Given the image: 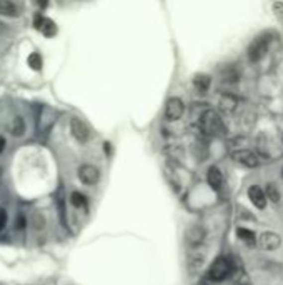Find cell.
<instances>
[{
    "label": "cell",
    "mask_w": 283,
    "mask_h": 285,
    "mask_svg": "<svg viewBox=\"0 0 283 285\" xmlns=\"http://www.w3.org/2000/svg\"><path fill=\"white\" fill-rule=\"evenodd\" d=\"M237 285H250V284H247V282H238Z\"/></svg>",
    "instance_id": "obj_26"
},
{
    "label": "cell",
    "mask_w": 283,
    "mask_h": 285,
    "mask_svg": "<svg viewBox=\"0 0 283 285\" xmlns=\"http://www.w3.org/2000/svg\"><path fill=\"white\" fill-rule=\"evenodd\" d=\"M272 37L270 34H263V35H258L255 40L252 42L250 47H248V59H250V62H258L263 59V55L268 52V47H270V40Z\"/></svg>",
    "instance_id": "obj_3"
},
{
    "label": "cell",
    "mask_w": 283,
    "mask_h": 285,
    "mask_svg": "<svg viewBox=\"0 0 283 285\" xmlns=\"http://www.w3.org/2000/svg\"><path fill=\"white\" fill-rule=\"evenodd\" d=\"M3 30V25H2V23H0V32H2Z\"/></svg>",
    "instance_id": "obj_27"
},
{
    "label": "cell",
    "mask_w": 283,
    "mask_h": 285,
    "mask_svg": "<svg viewBox=\"0 0 283 285\" xmlns=\"http://www.w3.org/2000/svg\"><path fill=\"white\" fill-rule=\"evenodd\" d=\"M70 203H72L74 207H77V208H85V207H87L89 200H87V197H85L84 193L74 192V193L70 195Z\"/></svg>",
    "instance_id": "obj_17"
},
{
    "label": "cell",
    "mask_w": 283,
    "mask_h": 285,
    "mask_svg": "<svg viewBox=\"0 0 283 285\" xmlns=\"http://www.w3.org/2000/svg\"><path fill=\"white\" fill-rule=\"evenodd\" d=\"M70 130H72V134H74V137L79 142H87L90 139L89 127L85 125V123L80 120V118H77V117H74L70 120Z\"/></svg>",
    "instance_id": "obj_7"
},
{
    "label": "cell",
    "mask_w": 283,
    "mask_h": 285,
    "mask_svg": "<svg viewBox=\"0 0 283 285\" xmlns=\"http://www.w3.org/2000/svg\"><path fill=\"white\" fill-rule=\"evenodd\" d=\"M205 237H207V232L200 225H191L190 229L187 230V242H189L191 247H198L201 242L205 240Z\"/></svg>",
    "instance_id": "obj_10"
},
{
    "label": "cell",
    "mask_w": 283,
    "mask_h": 285,
    "mask_svg": "<svg viewBox=\"0 0 283 285\" xmlns=\"http://www.w3.org/2000/svg\"><path fill=\"white\" fill-rule=\"evenodd\" d=\"M193 85L200 94H205L210 89V85H212V79H210V75L198 74L193 77Z\"/></svg>",
    "instance_id": "obj_14"
},
{
    "label": "cell",
    "mask_w": 283,
    "mask_h": 285,
    "mask_svg": "<svg viewBox=\"0 0 283 285\" xmlns=\"http://www.w3.org/2000/svg\"><path fill=\"white\" fill-rule=\"evenodd\" d=\"M35 27L42 32V34H45L47 37L55 35V32H57L55 23L52 22V20H49V18H44V17L40 15V13H38V15L35 17Z\"/></svg>",
    "instance_id": "obj_11"
},
{
    "label": "cell",
    "mask_w": 283,
    "mask_h": 285,
    "mask_svg": "<svg viewBox=\"0 0 283 285\" xmlns=\"http://www.w3.org/2000/svg\"><path fill=\"white\" fill-rule=\"evenodd\" d=\"M237 235H238V239L245 242L248 247H253V245L257 244L255 234H253L252 230H248V229H243V227H240V229H237Z\"/></svg>",
    "instance_id": "obj_15"
},
{
    "label": "cell",
    "mask_w": 283,
    "mask_h": 285,
    "mask_svg": "<svg viewBox=\"0 0 283 285\" xmlns=\"http://www.w3.org/2000/svg\"><path fill=\"white\" fill-rule=\"evenodd\" d=\"M232 159L237 164L243 165V167H248V169H255V167H258V164H260L258 157L253 154L252 150H247V149L235 150L233 154H232Z\"/></svg>",
    "instance_id": "obj_4"
},
{
    "label": "cell",
    "mask_w": 283,
    "mask_h": 285,
    "mask_svg": "<svg viewBox=\"0 0 283 285\" xmlns=\"http://www.w3.org/2000/svg\"><path fill=\"white\" fill-rule=\"evenodd\" d=\"M207 182L213 190H220V187L223 185L222 170H220L218 167H215V165H213V167H210L208 172H207Z\"/></svg>",
    "instance_id": "obj_12"
},
{
    "label": "cell",
    "mask_w": 283,
    "mask_h": 285,
    "mask_svg": "<svg viewBox=\"0 0 283 285\" xmlns=\"http://www.w3.org/2000/svg\"><path fill=\"white\" fill-rule=\"evenodd\" d=\"M265 195H267L268 200L278 202V200H280V190H278V187L275 184H268L267 190H265Z\"/></svg>",
    "instance_id": "obj_19"
},
{
    "label": "cell",
    "mask_w": 283,
    "mask_h": 285,
    "mask_svg": "<svg viewBox=\"0 0 283 285\" xmlns=\"http://www.w3.org/2000/svg\"><path fill=\"white\" fill-rule=\"evenodd\" d=\"M200 127H201V130L208 135H222L225 132V125H223L222 117H220L218 112L213 110V108H207V110L201 112Z\"/></svg>",
    "instance_id": "obj_1"
},
{
    "label": "cell",
    "mask_w": 283,
    "mask_h": 285,
    "mask_svg": "<svg viewBox=\"0 0 283 285\" xmlns=\"http://www.w3.org/2000/svg\"><path fill=\"white\" fill-rule=\"evenodd\" d=\"M23 132H25V122H23L22 117H15L12 123V134L15 137H20L23 135Z\"/></svg>",
    "instance_id": "obj_18"
},
{
    "label": "cell",
    "mask_w": 283,
    "mask_h": 285,
    "mask_svg": "<svg viewBox=\"0 0 283 285\" xmlns=\"http://www.w3.org/2000/svg\"><path fill=\"white\" fill-rule=\"evenodd\" d=\"M3 150H5V139L0 135V155L3 154Z\"/></svg>",
    "instance_id": "obj_24"
},
{
    "label": "cell",
    "mask_w": 283,
    "mask_h": 285,
    "mask_svg": "<svg viewBox=\"0 0 283 285\" xmlns=\"http://www.w3.org/2000/svg\"><path fill=\"white\" fill-rule=\"evenodd\" d=\"M282 175H283V170H282Z\"/></svg>",
    "instance_id": "obj_28"
},
{
    "label": "cell",
    "mask_w": 283,
    "mask_h": 285,
    "mask_svg": "<svg viewBox=\"0 0 283 285\" xmlns=\"http://www.w3.org/2000/svg\"><path fill=\"white\" fill-rule=\"evenodd\" d=\"M28 65L33 69V70H40L42 69V57L37 54H32L30 57H28Z\"/></svg>",
    "instance_id": "obj_20"
},
{
    "label": "cell",
    "mask_w": 283,
    "mask_h": 285,
    "mask_svg": "<svg viewBox=\"0 0 283 285\" xmlns=\"http://www.w3.org/2000/svg\"><path fill=\"white\" fill-rule=\"evenodd\" d=\"M280 244H282V239L275 232H263V234L258 237V245H260L263 250H275L280 247Z\"/></svg>",
    "instance_id": "obj_8"
},
{
    "label": "cell",
    "mask_w": 283,
    "mask_h": 285,
    "mask_svg": "<svg viewBox=\"0 0 283 285\" xmlns=\"http://www.w3.org/2000/svg\"><path fill=\"white\" fill-rule=\"evenodd\" d=\"M35 2H37V5H38V7H42V8H44V7H47V3H49V0H35Z\"/></svg>",
    "instance_id": "obj_25"
},
{
    "label": "cell",
    "mask_w": 283,
    "mask_h": 285,
    "mask_svg": "<svg viewBox=\"0 0 283 285\" xmlns=\"http://www.w3.org/2000/svg\"><path fill=\"white\" fill-rule=\"evenodd\" d=\"M27 224H28V220L23 215H18L17 217V222H15V229L17 230H23L27 227Z\"/></svg>",
    "instance_id": "obj_22"
},
{
    "label": "cell",
    "mask_w": 283,
    "mask_h": 285,
    "mask_svg": "<svg viewBox=\"0 0 283 285\" xmlns=\"http://www.w3.org/2000/svg\"><path fill=\"white\" fill-rule=\"evenodd\" d=\"M273 13H275V17L278 18V22L283 25V3L282 2H275L273 3Z\"/></svg>",
    "instance_id": "obj_21"
},
{
    "label": "cell",
    "mask_w": 283,
    "mask_h": 285,
    "mask_svg": "<svg viewBox=\"0 0 283 285\" xmlns=\"http://www.w3.org/2000/svg\"><path fill=\"white\" fill-rule=\"evenodd\" d=\"M79 179L80 182L85 184V185H95L100 180V172L95 165H90V164H84L79 167Z\"/></svg>",
    "instance_id": "obj_6"
},
{
    "label": "cell",
    "mask_w": 283,
    "mask_h": 285,
    "mask_svg": "<svg viewBox=\"0 0 283 285\" xmlns=\"http://www.w3.org/2000/svg\"><path fill=\"white\" fill-rule=\"evenodd\" d=\"M0 15H5V17L17 15V7L13 5L12 0H0Z\"/></svg>",
    "instance_id": "obj_16"
},
{
    "label": "cell",
    "mask_w": 283,
    "mask_h": 285,
    "mask_svg": "<svg viewBox=\"0 0 283 285\" xmlns=\"http://www.w3.org/2000/svg\"><path fill=\"white\" fill-rule=\"evenodd\" d=\"M7 225V212L3 208H0V230Z\"/></svg>",
    "instance_id": "obj_23"
},
{
    "label": "cell",
    "mask_w": 283,
    "mask_h": 285,
    "mask_svg": "<svg viewBox=\"0 0 283 285\" xmlns=\"http://www.w3.org/2000/svg\"><path fill=\"white\" fill-rule=\"evenodd\" d=\"M218 107H220V110H223V112H233L235 110V107H237V98L233 97V95H230V94H223L222 97H220V100H218Z\"/></svg>",
    "instance_id": "obj_13"
},
{
    "label": "cell",
    "mask_w": 283,
    "mask_h": 285,
    "mask_svg": "<svg viewBox=\"0 0 283 285\" xmlns=\"http://www.w3.org/2000/svg\"><path fill=\"white\" fill-rule=\"evenodd\" d=\"M233 272V264L232 260L227 257H218L215 262L210 265L208 272H207V279L212 280V282H222V280L228 279Z\"/></svg>",
    "instance_id": "obj_2"
},
{
    "label": "cell",
    "mask_w": 283,
    "mask_h": 285,
    "mask_svg": "<svg viewBox=\"0 0 283 285\" xmlns=\"http://www.w3.org/2000/svg\"><path fill=\"white\" fill-rule=\"evenodd\" d=\"M184 112H185V103L182 102V98H179V97L169 98V102H167V105H165L167 120H170V122L179 120V118L184 115Z\"/></svg>",
    "instance_id": "obj_5"
},
{
    "label": "cell",
    "mask_w": 283,
    "mask_h": 285,
    "mask_svg": "<svg viewBox=\"0 0 283 285\" xmlns=\"http://www.w3.org/2000/svg\"><path fill=\"white\" fill-rule=\"evenodd\" d=\"M248 197H250L252 203L255 205L257 208H265L267 207V195H265V190L262 187H258V185H252L250 189H248Z\"/></svg>",
    "instance_id": "obj_9"
}]
</instances>
